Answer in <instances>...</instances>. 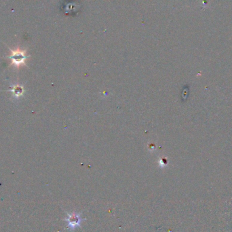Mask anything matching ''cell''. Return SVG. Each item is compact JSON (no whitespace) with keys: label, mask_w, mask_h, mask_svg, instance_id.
<instances>
[{"label":"cell","mask_w":232,"mask_h":232,"mask_svg":"<svg viewBox=\"0 0 232 232\" xmlns=\"http://www.w3.org/2000/svg\"><path fill=\"white\" fill-rule=\"evenodd\" d=\"M66 214H67L66 218L64 219L67 223L68 228L70 229L71 232H73L75 229L77 228H80L81 221L85 220V219L81 218V214L82 213H69L65 211Z\"/></svg>","instance_id":"obj_2"},{"label":"cell","mask_w":232,"mask_h":232,"mask_svg":"<svg viewBox=\"0 0 232 232\" xmlns=\"http://www.w3.org/2000/svg\"><path fill=\"white\" fill-rule=\"evenodd\" d=\"M10 91H11V92H13L14 95L16 97H21V96L23 95L24 92V89L21 86L16 85V86H14L13 88Z\"/></svg>","instance_id":"obj_3"},{"label":"cell","mask_w":232,"mask_h":232,"mask_svg":"<svg viewBox=\"0 0 232 232\" xmlns=\"http://www.w3.org/2000/svg\"><path fill=\"white\" fill-rule=\"evenodd\" d=\"M11 54L8 58H10L12 61V65H14L16 67L20 66L25 65V61L28 58L26 55V50H22L21 49L17 48L16 50L10 49Z\"/></svg>","instance_id":"obj_1"}]
</instances>
